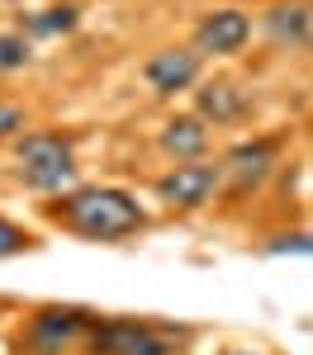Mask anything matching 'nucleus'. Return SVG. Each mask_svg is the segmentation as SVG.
<instances>
[{
	"mask_svg": "<svg viewBox=\"0 0 313 355\" xmlns=\"http://www.w3.org/2000/svg\"><path fill=\"white\" fill-rule=\"evenodd\" d=\"M57 218L67 227H76L81 237L114 242V237H128V232L142 227V209L138 199L124 190H76L57 204Z\"/></svg>",
	"mask_w": 313,
	"mask_h": 355,
	"instance_id": "obj_1",
	"label": "nucleus"
},
{
	"mask_svg": "<svg viewBox=\"0 0 313 355\" xmlns=\"http://www.w3.org/2000/svg\"><path fill=\"white\" fill-rule=\"evenodd\" d=\"M71 147L53 133H28L19 142V175L28 190H62L71 180Z\"/></svg>",
	"mask_w": 313,
	"mask_h": 355,
	"instance_id": "obj_2",
	"label": "nucleus"
},
{
	"mask_svg": "<svg viewBox=\"0 0 313 355\" xmlns=\"http://www.w3.org/2000/svg\"><path fill=\"white\" fill-rule=\"evenodd\" d=\"M219 180H223V166H214V162L171 166L167 175L157 180V199L171 204V209H199L209 194L219 190Z\"/></svg>",
	"mask_w": 313,
	"mask_h": 355,
	"instance_id": "obj_3",
	"label": "nucleus"
},
{
	"mask_svg": "<svg viewBox=\"0 0 313 355\" xmlns=\"http://www.w3.org/2000/svg\"><path fill=\"white\" fill-rule=\"evenodd\" d=\"M95 355H171V336L147 322H105L90 336Z\"/></svg>",
	"mask_w": 313,
	"mask_h": 355,
	"instance_id": "obj_4",
	"label": "nucleus"
},
{
	"mask_svg": "<svg viewBox=\"0 0 313 355\" xmlns=\"http://www.w3.org/2000/svg\"><path fill=\"white\" fill-rule=\"evenodd\" d=\"M247 38H252V19H247L242 10H214V15H204V24L195 28V48L199 53H214V57L237 53Z\"/></svg>",
	"mask_w": 313,
	"mask_h": 355,
	"instance_id": "obj_5",
	"label": "nucleus"
},
{
	"mask_svg": "<svg viewBox=\"0 0 313 355\" xmlns=\"http://www.w3.org/2000/svg\"><path fill=\"white\" fill-rule=\"evenodd\" d=\"M81 327H85V318L76 308H48V313H38L33 327H28V351L33 355H62L81 336Z\"/></svg>",
	"mask_w": 313,
	"mask_h": 355,
	"instance_id": "obj_6",
	"label": "nucleus"
},
{
	"mask_svg": "<svg viewBox=\"0 0 313 355\" xmlns=\"http://www.w3.org/2000/svg\"><path fill=\"white\" fill-rule=\"evenodd\" d=\"M199 76V53H185V48H167V53L147 57L142 67V81L152 85L157 95H176Z\"/></svg>",
	"mask_w": 313,
	"mask_h": 355,
	"instance_id": "obj_7",
	"label": "nucleus"
},
{
	"mask_svg": "<svg viewBox=\"0 0 313 355\" xmlns=\"http://www.w3.org/2000/svg\"><path fill=\"white\" fill-rule=\"evenodd\" d=\"M199 119L204 123H237L247 114V90H237L232 81H209L199 90Z\"/></svg>",
	"mask_w": 313,
	"mask_h": 355,
	"instance_id": "obj_8",
	"label": "nucleus"
},
{
	"mask_svg": "<svg viewBox=\"0 0 313 355\" xmlns=\"http://www.w3.org/2000/svg\"><path fill=\"white\" fill-rule=\"evenodd\" d=\"M266 33L276 43H309L313 48V5L309 0H294V5H276L266 15Z\"/></svg>",
	"mask_w": 313,
	"mask_h": 355,
	"instance_id": "obj_9",
	"label": "nucleus"
},
{
	"mask_svg": "<svg viewBox=\"0 0 313 355\" xmlns=\"http://www.w3.org/2000/svg\"><path fill=\"white\" fill-rule=\"evenodd\" d=\"M271 142H242V147H232L223 162V175L237 185V190H247L256 180H266V171H271Z\"/></svg>",
	"mask_w": 313,
	"mask_h": 355,
	"instance_id": "obj_10",
	"label": "nucleus"
},
{
	"mask_svg": "<svg viewBox=\"0 0 313 355\" xmlns=\"http://www.w3.org/2000/svg\"><path fill=\"white\" fill-rule=\"evenodd\" d=\"M162 147H167L171 157H180V162H199V152L209 147V128H204V119H199V114L171 119L167 128H162Z\"/></svg>",
	"mask_w": 313,
	"mask_h": 355,
	"instance_id": "obj_11",
	"label": "nucleus"
},
{
	"mask_svg": "<svg viewBox=\"0 0 313 355\" xmlns=\"http://www.w3.org/2000/svg\"><path fill=\"white\" fill-rule=\"evenodd\" d=\"M24 62H28L24 33H0V71H19Z\"/></svg>",
	"mask_w": 313,
	"mask_h": 355,
	"instance_id": "obj_12",
	"label": "nucleus"
},
{
	"mask_svg": "<svg viewBox=\"0 0 313 355\" xmlns=\"http://www.w3.org/2000/svg\"><path fill=\"white\" fill-rule=\"evenodd\" d=\"M71 24H76V15H71V10H43V15H33V19H28V33H57V28L67 33Z\"/></svg>",
	"mask_w": 313,
	"mask_h": 355,
	"instance_id": "obj_13",
	"label": "nucleus"
},
{
	"mask_svg": "<svg viewBox=\"0 0 313 355\" xmlns=\"http://www.w3.org/2000/svg\"><path fill=\"white\" fill-rule=\"evenodd\" d=\"M28 246V232H19L15 223L0 218V256H15V251H24Z\"/></svg>",
	"mask_w": 313,
	"mask_h": 355,
	"instance_id": "obj_14",
	"label": "nucleus"
},
{
	"mask_svg": "<svg viewBox=\"0 0 313 355\" xmlns=\"http://www.w3.org/2000/svg\"><path fill=\"white\" fill-rule=\"evenodd\" d=\"M19 128H24V110L19 105H0V142L10 133H19Z\"/></svg>",
	"mask_w": 313,
	"mask_h": 355,
	"instance_id": "obj_15",
	"label": "nucleus"
},
{
	"mask_svg": "<svg viewBox=\"0 0 313 355\" xmlns=\"http://www.w3.org/2000/svg\"><path fill=\"white\" fill-rule=\"evenodd\" d=\"M223 355H252V351H223Z\"/></svg>",
	"mask_w": 313,
	"mask_h": 355,
	"instance_id": "obj_16",
	"label": "nucleus"
}]
</instances>
